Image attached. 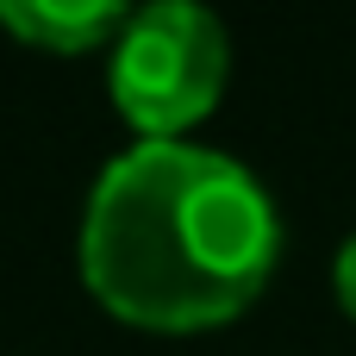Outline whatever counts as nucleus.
<instances>
[{
	"instance_id": "nucleus-4",
	"label": "nucleus",
	"mask_w": 356,
	"mask_h": 356,
	"mask_svg": "<svg viewBox=\"0 0 356 356\" xmlns=\"http://www.w3.org/2000/svg\"><path fill=\"white\" fill-rule=\"evenodd\" d=\"M332 288H338V307L356 319V238H344V250L332 263Z\"/></svg>"
},
{
	"instance_id": "nucleus-2",
	"label": "nucleus",
	"mask_w": 356,
	"mask_h": 356,
	"mask_svg": "<svg viewBox=\"0 0 356 356\" xmlns=\"http://www.w3.org/2000/svg\"><path fill=\"white\" fill-rule=\"evenodd\" d=\"M225 63V25L207 6L156 0L131 13L113 44V100L144 144H181V131L213 113Z\"/></svg>"
},
{
	"instance_id": "nucleus-1",
	"label": "nucleus",
	"mask_w": 356,
	"mask_h": 356,
	"mask_svg": "<svg viewBox=\"0 0 356 356\" xmlns=\"http://www.w3.org/2000/svg\"><path fill=\"white\" fill-rule=\"evenodd\" d=\"M282 219L263 181L194 144H131L81 213L88 294L150 332H207L238 319L275 275Z\"/></svg>"
},
{
	"instance_id": "nucleus-3",
	"label": "nucleus",
	"mask_w": 356,
	"mask_h": 356,
	"mask_svg": "<svg viewBox=\"0 0 356 356\" xmlns=\"http://www.w3.org/2000/svg\"><path fill=\"white\" fill-rule=\"evenodd\" d=\"M125 19L131 13L119 0H0V31H13L31 50H56V56L119 44Z\"/></svg>"
}]
</instances>
